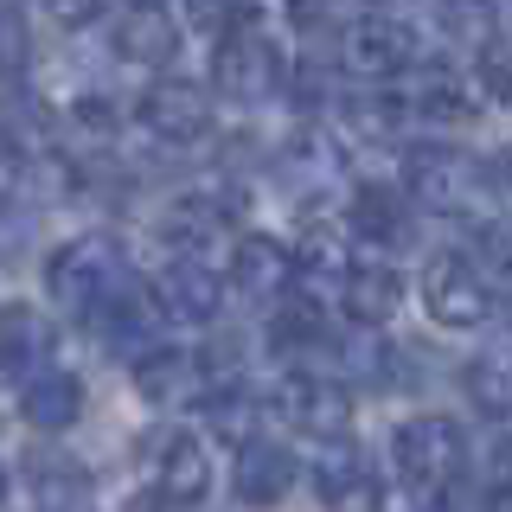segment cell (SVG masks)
Segmentation results:
<instances>
[{
    "instance_id": "obj_1",
    "label": "cell",
    "mask_w": 512,
    "mask_h": 512,
    "mask_svg": "<svg viewBox=\"0 0 512 512\" xmlns=\"http://www.w3.org/2000/svg\"><path fill=\"white\" fill-rule=\"evenodd\" d=\"M487 199H500L493 160L448 148V141H416L404 154V205H423V212L442 218H474Z\"/></svg>"
},
{
    "instance_id": "obj_2",
    "label": "cell",
    "mask_w": 512,
    "mask_h": 512,
    "mask_svg": "<svg viewBox=\"0 0 512 512\" xmlns=\"http://www.w3.org/2000/svg\"><path fill=\"white\" fill-rule=\"evenodd\" d=\"M391 461H397L404 493H416V500H448L455 474L468 468V436H461L455 416L423 410V416H410V423H397Z\"/></svg>"
},
{
    "instance_id": "obj_3",
    "label": "cell",
    "mask_w": 512,
    "mask_h": 512,
    "mask_svg": "<svg viewBox=\"0 0 512 512\" xmlns=\"http://www.w3.org/2000/svg\"><path fill=\"white\" fill-rule=\"evenodd\" d=\"M45 288H52L58 308L71 314H90L103 308L109 295H122L128 288V263H122V244L103 231H84L71 237V244H58L52 256H45Z\"/></svg>"
},
{
    "instance_id": "obj_4",
    "label": "cell",
    "mask_w": 512,
    "mask_h": 512,
    "mask_svg": "<svg viewBox=\"0 0 512 512\" xmlns=\"http://www.w3.org/2000/svg\"><path fill=\"white\" fill-rule=\"evenodd\" d=\"M212 84L231 103H269L282 90V45L263 32V13L231 7V32L212 52Z\"/></svg>"
},
{
    "instance_id": "obj_5",
    "label": "cell",
    "mask_w": 512,
    "mask_h": 512,
    "mask_svg": "<svg viewBox=\"0 0 512 512\" xmlns=\"http://www.w3.org/2000/svg\"><path fill=\"white\" fill-rule=\"evenodd\" d=\"M269 416L288 423L295 436H314V448H320V442H346L352 397H346V384H333L327 372L301 365V372H282L276 378V391H269Z\"/></svg>"
},
{
    "instance_id": "obj_6",
    "label": "cell",
    "mask_w": 512,
    "mask_h": 512,
    "mask_svg": "<svg viewBox=\"0 0 512 512\" xmlns=\"http://www.w3.org/2000/svg\"><path fill=\"white\" fill-rule=\"evenodd\" d=\"M333 58H340L352 84H391L416 64V32L404 20H391V13H359V20L340 26Z\"/></svg>"
},
{
    "instance_id": "obj_7",
    "label": "cell",
    "mask_w": 512,
    "mask_h": 512,
    "mask_svg": "<svg viewBox=\"0 0 512 512\" xmlns=\"http://www.w3.org/2000/svg\"><path fill=\"white\" fill-rule=\"evenodd\" d=\"M493 301H500V288H493L468 256H429L423 263V308L436 327H487L493 320Z\"/></svg>"
},
{
    "instance_id": "obj_8",
    "label": "cell",
    "mask_w": 512,
    "mask_h": 512,
    "mask_svg": "<svg viewBox=\"0 0 512 512\" xmlns=\"http://www.w3.org/2000/svg\"><path fill=\"white\" fill-rule=\"evenodd\" d=\"M135 122L148 128L160 148H192V141L212 135V96L199 84H186V77H160V84L141 90Z\"/></svg>"
},
{
    "instance_id": "obj_9",
    "label": "cell",
    "mask_w": 512,
    "mask_h": 512,
    "mask_svg": "<svg viewBox=\"0 0 512 512\" xmlns=\"http://www.w3.org/2000/svg\"><path fill=\"white\" fill-rule=\"evenodd\" d=\"M148 308L160 320H180V327H212V320L224 314V276L212 263H199V256H180V263L160 269Z\"/></svg>"
},
{
    "instance_id": "obj_10",
    "label": "cell",
    "mask_w": 512,
    "mask_h": 512,
    "mask_svg": "<svg viewBox=\"0 0 512 512\" xmlns=\"http://www.w3.org/2000/svg\"><path fill=\"white\" fill-rule=\"evenodd\" d=\"M52 352H58V327L39 301H7L0 308V372L7 378H39L52 372Z\"/></svg>"
},
{
    "instance_id": "obj_11",
    "label": "cell",
    "mask_w": 512,
    "mask_h": 512,
    "mask_svg": "<svg viewBox=\"0 0 512 512\" xmlns=\"http://www.w3.org/2000/svg\"><path fill=\"white\" fill-rule=\"evenodd\" d=\"M224 288H237L244 301H282L288 288H295V250H288L282 237H263V231L237 237Z\"/></svg>"
},
{
    "instance_id": "obj_12",
    "label": "cell",
    "mask_w": 512,
    "mask_h": 512,
    "mask_svg": "<svg viewBox=\"0 0 512 512\" xmlns=\"http://www.w3.org/2000/svg\"><path fill=\"white\" fill-rule=\"evenodd\" d=\"M308 474H314V500L327 512H378V480H372V468H365L359 448L320 442Z\"/></svg>"
},
{
    "instance_id": "obj_13",
    "label": "cell",
    "mask_w": 512,
    "mask_h": 512,
    "mask_svg": "<svg viewBox=\"0 0 512 512\" xmlns=\"http://www.w3.org/2000/svg\"><path fill=\"white\" fill-rule=\"evenodd\" d=\"M391 103H397V116H423V122H468L474 116V90L455 64H416V71H404V90Z\"/></svg>"
},
{
    "instance_id": "obj_14",
    "label": "cell",
    "mask_w": 512,
    "mask_h": 512,
    "mask_svg": "<svg viewBox=\"0 0 512 512\" xmlns=\"http://www.w3.org/2000/svg\"><path fill=\"white\" fill-rule=\"evenodd\" d=\"M295 455H288L282 442H263V436H250L244 448H237V468H231V487H237V500L256 506V512H269V506H282L288 493H295Z\"/></svg>"
},
{
    "instance_id": "obj_15",
    "label": "cell",
    "mask_w": 512,
    "mask_h": 512,
    "mask_svg": "<svg viewBox=\"0 0 512 512\" xmlns=\"http://www.w3.org/2000/svg\"><path fill=\"white\" fill-rule=\"evenodd\" d=\"M404 295H410L404 269L384 263V256H365V263H346L340 295L333 301H346V314L359 320V327H378V320H391L397 308H404Z\"/></svg>"
},
{
    "instance_id": "obj_16",
    "label": "cell",
    "mask_w": 512,
    "mask_h": 512,
    "mask_svg": "<svg viewBox=\"0 0 512 512\" xmlns=\"http://www.w3.org/2000/svg\"><path fill=\"white\" fill-rule=\"evenodd\" d=\"M154 493L167 506H199L205 493H212V448H205L192 429H173L167 442H160V468H154Z\"/></svg>"
},
{
    "instance_id": "obj_17",
    "label": "cell",
    "mask_w": 512,
    "mask_h": 512,
    "mask_svg": "<svg viewBox=\"0 0 512 512\" xmlns=\"http://www.w3.org/2000/svg\"><path fill=\"white\" fill-rule=\"evenodd\" d=\"M173 52H180V13L173 7H122L116 13V58L122 64L160 71Z\"/></svg>"
},
{
    "instance_id": "obj_18",
    "label": "cell",
    "mask_w": 512,
    "mask_h": 512,
    "mask_svg": "<svg viewBox=\"0 0 512 512\" xmlns=\"http://www.w3.org/2000/svg\"><path fill=\"white\" fill-rule=\"evenodd\" d=\"M20 416H26V429H39V436H64V429L84 416V378L77 372H39L20 391Z\"/></svg>"
},
{
    "instance_id": "obj_19",
    "label": "cell",
    "mask_w": 512,
    "mask_h": 512,
    "mask_svg": "<svg viewBox=\"0 0 512 512\" xmlns=\"http://www.w3.org/2000/svg\"><path fill=\"white\" fill-rule=\"evenodd\" d=\"M346 224L365 250H391V244H404V231H410V205H404L397 186H359L352 205H346Z\"/></svg>"
},
{
    "instance_id": "obj_20",
    "label": "cell",
    "mask_w": 512,
    "mask_h": 512,
    "mask_svg": "<svg viewBox=\"0 0 512 512\" xmlns=\"http://www.w3.org/2000/svg\"><path fill=\"white\" fill-rule=\"evenodd\" d=\"M231 212H237V199H218L212 205V192H186V199H173L167 212H160V237H167L173 250H212V237L231 224Z\"/></svg>"
},
{
    "instance_id": "obj_21",
    "label": "cell",
    "mask_w": 512,
    "mask_h": 512,
    "mask_svg": "<svg viewBox=\"0 0 512 512\" xmlns=\"http://www.w3.org/2000/svg\"><path fill=\"white\" fill-rule=\"evenodd\" d=\"M135 391L148 397V404H192V397H199L192 352H180V346H154L148 359H135Z\"/></svg>"
},
{
    "instance_id": "obj_22",
    "label": "cell",
    "mask_w": 512,
    "mask_h": 512,
    "mask_svg": "<svg viewBox=\"0 0 512 512\" xmlns=\"http://www.w3.org/2000/svg\"><path fill=\"white\" fill-rule=\"evenodd\" d=\"M269 346L288 352V359L327 346V314H320V301H276V314H269Z\"/></svg>"
},
{
    "instance_id": "obj_23",
    "label": "cell",
    "mask_w": 512,
    "mask_h": 512,
    "mask_svg": "<svg viewBox=\"0 0 512 512\" xmlns=\"http://www.w3.org/2000/svg\"><path fill=\"white\" fill-rule=\"evenodd\" d=\"M32 493H39V506H58V512H71V506H84L90 500V474L77 468L71 455H45V461H32Z\"/></svg>"
},
{
    "instance_id": "obj_24",
    "label": "cell",
    "mask_w": 512,
    "mask_h": 512,
    "mask_svg": "<svg viewBox=\"0 0 512 512\" xmlns=\"http://www.w3.org/2000/svg\"><path fill=\"white\" fill-rule=\"evenodd\" d=\"M468 404L487 416V423H500L506 404H512V378H506V352H480L468 365Z\"/></svg>"
},
{
    "instance_id": "obj_25",
    "label": "cell",
    "mask_w": 512,
    "mask_h": 512,
    "mask_svg": "<svg viewBox=\"0 0 512 512\" xmlns=\"http://www.w3.org/2000/svg\"><path fill=\"white\" fill-rule=\"evenodd\" d=\"M32 64V20L20 7H0V84H20Z\"/></svg>"
},
{
    "instance_id": "obj_26",
    "label": "cell",
    "mask_w": 512,
    "mask_h": 512,
    "mask_svg": "<svg viewBox=\"0 0 512 512\" xmlns=\"http://www.w3.org/2000/svg\"><path fill=\"white\" fill-rule=\"evenodd\" d=\"M64 122L77 128L84 141H109L116 135V109L103 103V96H71V109H64Z\"/></svg>"
},
{
    "instance_id": "obj_27",
    "label": "cell",
    "mask_w": 512,
    "mask_h": 512,
    "mask_svg": "<svg viewBox=\"0 0 512 512\" xmlns=\"http://www.w3.org/2000/svg\"><path fill=\"white\" fill-rule=\"evenodd\" d=\"M346 365L365 372V378H384V372H391V346H384L378 333H352V340H346Z\"/></svg>"
},
{
    "instance_id": "obj_28",
    "label": "cell",
    "mask_w": 512,
    "mask_h": 512,
    "mask_svg": "<svg viewBox=\"0 0 512 512\" xmlns=\"http://www.w3.org/2000/svg\"><path fill=\"white\" fill-rule=\"evenodd\" d=\"M474 71H480V90L487 96H506V39H500V26H493V39L474 52Z\"/></svg>"
},
{
    "instance_id": "obj_29",
    "label": "cell",
    "mask_w": 512,
    "mask_h": 512,
    "mask_svg": "<svg viewBox=\"0 0 512 512\" xmlns=\"http://www.w3.org/2000/svg\"><path fill=\"white\" fill-rule=\"evenodd\" d=\"M135 512H180V506H167V500H160V493H148V500H141Z\"/></svg>"
}]
</instances>
